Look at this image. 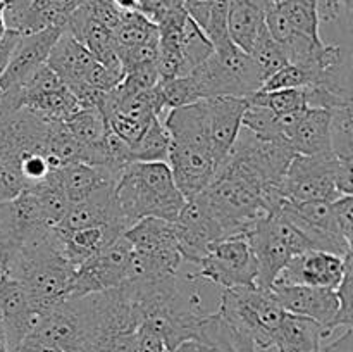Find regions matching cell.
I'll use <instances>...</instances> for the list:
<instances>
[{
  "label": "cell",
  "instance_id": "obj_1",
  "mask_svg": "<svg viewBox=\"0 0 353 352\" xmlns=\"http://www.w3.org/2000/svg\"><path fill=\"white\" fill-rule=\"evenodd\" d=\"M74 273L76 266L64 254L55 230L40 240L19 245L7 269V275L24 286L38 314L68 299Z\"/></svg>",
  "mask_w": 353,
  "mask_h": 352
},
{
  "label": "cell",
  "instance_id": "obj_2",
  "mask_svg": "<svg viewBox=\"0 0 353 352\" xmlns=\"http://www.w3.org/2000/svg\"><path fill=\"white\" fill-rule=\"evenodd\" d=\"M114 199L126 228L143 217L174 221L186 204L165 162H131L117 178Z\"/></svg>",
  "mask_w": 353,
  "mask_h": 352
},
{
  "label": "cell",
  "instance_id": "obj_3",
  "mask_svg": "<svg viewBox=\"0 0 353 352\" xmlns=\"http://www.w3.org/2000/svg\"><path fill=\"white\" fill-rule=\"evenodd\" d=\"M217 313L240 333L247 335L255 347L268 351L272 349V340L286 311L272 289L234 286L223 292Z\"/></svg>",
  "mask_w": 353,
  "mask_h": 352
},
{
  "label": "cell",
  "instance_id": "obj_4",
  "mask_svg": "<svg viewBox=\"0 0 353 352\" xmlns=\"http://www.w3.org/2000/svg\"><path fill=\"white\" fill-rule=\"evenodd\" d=\"M248 240L257 259L259 289H272L281 269L296 254L309 251L310 244L295 224L276 209L247 230Z\"/></svg>",
  "mask_w": 353,
  "mask_h": 352
},
{
  "label": "cell",
  "instance_id": "obj_5",
  "mask_svg": "<svg viewBox=\"0 0 353 352\" xmlns=\"http://www.w3.org/2000/svg\"><path fill=\"white\" fill-rule=\"evenodd\" d=\"M200 100L212 97H250L262 86L261 72L250 54L234 43L216 48L205 62L190 72Z\"/></svg>",
  "mask_w": 353,
  "mask_h": 352
},
{
  "label": "cell",
  "instance_id": "obj_6",
  "mask_svg": "<svg viewBox=\"0 0 353 352\" xmlns=\"http://www.w3.org/2000/svg\"><path fill=\"white\" fill-rule=\"evenodd\" d=\"M195 278L207 280L226 289L255 286L257 259L248 240L247 231L230 235L210 244L205 255L199 262Z\"/></svg>",
  "mask_w": 353,
  "mask_h": 352
},
{
  "label": "cell",
  "instance_id": "obj_7",
  "mask_svg": "<svg viewBox=\"0 0 353 352\" xmlns=\"http://www.w3.org/2000/svg\"><path fill=\"white\" fill-rule=\"evenodd\" d=\"M340 157L333 152L321 155H295L288 164L279 185L283 200L333 202L340 197L336 188V171Z\"/></svg>",
  "mask_w": 353,
  "mask_h": 352
},
{
  "label": "cell",
  "instance_id": "obj_8",
  "mask_svg": "<svg viewBox=\"0 0 353 352\" xmlns=\"http://www.w3.org/2000/svg\"><path fill=\"white\" fill-rule=\"evenodd\" d=\"M279 209L307 238L310 248L331 252L340 257H345L348 252H352V245L345 240L343 235L338 230L331 202H326V200H309V202L283 200Z\"/></svg>",
  "mask_w": 353,
  "mask_h": 352
},
{
  "label": "cell",
  "instance_id": "obj_9",
  "mask_svg": "<svg viewBox=\"0 0 353 352\" xmlns=\"http://www.w3.org/2000/svg\"><path fill=\"white\" fill-rule=\"evenodd\" d=\"M131 251L133 248H131L130 242L124 237H119L102 252L81 262L76 268L69 297L105 292V290L117 289L123 285L128 278V271H130Z\"/></svg>",
  "mask_w": 353,
  "mask_h": 352
},
{
  "label": "cell",
  "instance_id": "obj_10",
  "mask_svg": "<svg viewBox=\"0 0 353 352\" xmlns=\"http://www.w3.org/2000/svg\"><path fill=\"white\" fill-rule=\"evenodd\" d=\"M168 166L176 186L186 200L200 195L219 171V164L209 148L176 141H171L169 147Z\"/></svg>",
  "mask_w": 353,
  "mask_h": 352
},
{
  "label": "cell",
  "instance_id": "obj_11",
  "mask_svg": "<svg viewBox=\"0 0 353 352\" xmlns=\"http://www.w3.org/2000/svg\"><path fill=\"white\" fill-rule=\"evenodd\" d=\"M345 257L324 251H309L293 255L281 269L274 285H305L336 290L343 280ZM272 285V286H274Z\"/></svg>",
  "mask_w": 353,
  "mask_h": 352
},
{
  "label": "cell",
  "instance_id": "obj_12",
  "mask_svg": "<svg viewBox=\"0 0 353 352\" xmlns=\"http://www.w3.org/2000/svg\"><path fill=\"white\" fill-rule=\"evenodd\" d=\"M174 233L183 261L199 266L210 244L224 238L219 224L212 219L199 199L186 200L174 221Z\"/></svg>",
  "mask_w": 353,
  "mask_h": 352
},
{
  "label": "cell",
  "instance_id": "obj_13",
  "mask_svg": "<svg viewBox=\"0 0 353 352\" xmlns=\"http://www.w3.org/2000/svg\"><path fill=\"white\" fill-rule=\"evenodd\" d=\"M62 30L64 28L50 26L34 31V33L19 35L9 62H7L6 69L0 76L2 93L19 86L21 83L30 78L31 72H34L41 64L47 62L48 54H50L57 38L61 37Z\"/></svg>",
  "mask_w": 353,
  "mask_h": 352
},
{
  "label": "cell",
  "instance_id": "obj_14",
  "mask_svg": "<svg viewBox=\"0 0 353 352\" xmlns=\"http://www.w3.org/2000/svg\"><path fill=\"white\" fill-rule=\"evenodd\" d=\"M203 107H205L210 150L221 169L241 130V117L248 107V99L212 97V99H203Z\"/></svg>",
  "mask_w": 353,
  "mask_h": 352
},
{
  "label": "cell",
  "instance_id": "obj_15",
  "mask_svg": "<svg viewBox=\"0 0 353 352\" xmlns=\"http://www.w3.org/2000/svg\"><path fill=\"white\" fill-rule=\"evenodd\" d=\"M272 292L286 313L299 314L317 321L324 330V338L333 333V323L340 302L334 290L305 285H274Z\"/></svg>",
  "mask_w": 353,
  "mask_h": 352
},
{
  "label": "cell",
  "instance_id": "obj_16",
  "mask_svg": "<svg viewBox=\"0 0 353 352\" xmlns=\"http://www.w3.org/2000/svg\"><path fill=\"white\" fill-rule=\"evenodd\" d=\"M40 314L33 309L24 286L12 276L0 280V317L6 330L7 347L12 352L31 333Z\"/></svg>",
  "mask_w": 353,
  "mask_h": 352
},
{
  "label": "cell",
  "instance_id": "obj_17",
  "mask_svg": "<svg viewBox=\"0 0 353 352\" xmlns=\"http://www.w3.org/2000/svg\"><path fill=\"white\" fill-rule=\"evenodd\" d=\"M114 186H116V182L103 183L99 188L93 190L90 195H86L85 199L71 204L68 214L61 221L57 230L69 231L79 230V228L114 224V226H119L126 231L128 228L124 226L123 219H121L116 199H114Z\"/></svg>",
  "mask_w": 353,
  "mask_h": 352
},
{
  "label": "cell",
  "instance_id": "obj_18",
  "mask_svg": "<svg viewBox=\"0 0 353 352\" xmlns=\"http://www.w3.org/2000/svg\"><path fill=\"white\" fill-rule=\"evenodd\" d=\"M64 30L69 31L90 54L95 57L97 62L109 69L123 71L119 57L116 54V45H114L112 30L103 26L102 23L93 19L83 6L76 7L68 16L64 24Z\"/></svg>",
  "mask_w": 353,
  "mask_h": 352
},
{
  "label": "cell",
  "instance_id": "obj_19",
  "mask_svg": "<svg viewBox=\"0 0 353 352\" xmlns=\"http://www.w3.org/2000/svg\"><path fill=\"white\" fill-rule=\"evenodd\" d=\"M45 64L61 78L69 92H74L86 85V78L97 61L69 31L62 30Z\"/></svg>",
  "mask_w": 353,
  "mask_h": 352
},
{
  "label": "cell",
  "instance_id": "obj_20",
  "mask_svg": "<svg viewBox=\"0 0 353 352\" xmlns=\"http://www.w3.org/2000/svg\"><path fill=\"white\" fill-rule=\"evenodd\" d=\"M269 0H230L228 2V33L236 47L248 54L265 26Z\"/></svg>",
  "mask_w": 353,
  "mask_h": 352
},
{
  "label": "cell",
  "instance_id": "obj_21",
  "mask_svg": "<svg viewBox=\"0 0 353 352\" xmlns=\"http://www.w3.org/2000/svg\"><path fill=\"white\" fill-rule=\"evenodd\" d=\"M61 240L64 254L68 255L69 261L78 268L81 262L86 259L93 257L103 248L109 247L112 242L123 237L124 230L114 224H105V226H90V228H79V230H69L62 231L55 228Z\"/></svg>",
  "mask_w": 353,
  "mask_h": 352
},
{
  "label": "cell",
  "instance_id": "obj_22",
  "mask_svg": "<svg viewBox=\"0 0 353 352\" xmlns=\"http://www.w3.org/2000/svg\"><path fill=\"white\" fill-rule=\"evenodd\" d=\"M200 352H257L247 335L231 326L219 313H207L195 335Z\"/></svg>",
  "mask_w": 353,
  "mask_h": 352
},
{
  "label": "cell",
  "instance_id": "obj_23",
  "mask_svg": "<svg viewBox=\"0 0 353 352\" xmlns=\"http://www.w3.org/2000/svg\"><path fill=\"white\" fill-rule=\"evenodd\" d=\"M324 330L317 321L286 313L272 340L278 352H319Z\"/></svg>",
  "mask_w": 353,
  "mask_h": 352
},
{
  "label": "cell",
  "instance_id": "obj_24",
  "mask_svg": "<svg viewBox=\"0 0 353 352\" xmlns=\"http://www.w3.org/2000/svg\"><path fill=\"white\" fill-rule=\"evenodd\" d=\"M331 110L310 107L302 114L299 126L290 140L295 155H321L331 152L330 138Z\"/></svg>",
  "mask_w": 353,
  "mask_h": 352
},
{
  "label": "cell",
  "instance_id": "obj_25",
  "mask_svg": "<svg viewBox=\"0 0 353 352\" xmlns=\"http://www.w3.org/2000/svg\"><path fill=\"white\" fill-rule=\"evenodd\" d=\"M123 237L130 242L133 251L143 252V254L179 251L174 224L172 221L161 219V217H143L137 221L124 231Z\"/></svg>",
  "mask_w": 353,
  "mask_h": 352
},
{
  "label": "cell",
  "instance_id": "obj_26",
  "mask_svg": "<svg viewBox=\"0 0 353 352\" xmlns=\"http://www.w3.org/2000/svg\"><path fill=\"white\" fill-rule=\"evenodd\" d=\"M55 179L61 185L62 192L68 197L69 204L79 202L86 195L99 188L107 182H114L103 171L95 166H90L83 161H72L61 166L54 171Z\"/></svg>",
  "mask_w": 353,
  "mask_h": 352
},
{
  "label": "cell",
  "instance_id": "obj_27",
  "mask_svg": "<svg viewBox=\"0 0 353 352\" xmlns=\"http://www.w3.org/2000/svg\"><path fill=\"white\" fill-rule=\"evenodd\" d=\"M24 107L34 116L43 117L47 121H57L64 123L68 121L76 110L81 109V104L78 102L74 95L69 92L68 86H62L52 92L37 93V95H28L17 100V109Z\"/></svg>",
  "mask_w": 353,
  "mask_h": 352
},
{
  "label": "cell",
  "instance_id": "obj_28",
  "mask_svg": "<svg viewBox=\"0 0 353 352\" xmlns=\"http://www.w3.org/2000/svg\"><path fill=\"white\" fill-rule=\"evenodd\" d=\"M114 45H116V54L130 48L138 47L147 41L157 40L159 30L157 24L152 23L145 14L140 10H128L121 14V21L112 31Z\"/></svg>",
  "mask_w": 353,
  "mask_h": 352
},
{
  "label": "cell",
  "instance_id": "obj_29",
  "mask_svg": "<svg viewBox=\"0 0 353 352\" xmlns=\"http://www.w3.org/2000/svg\"><path fill=\"white\" fill-rule=\"evenodd\" d=\"M64 124L69 135L83 148L99 144L105 137L107 131H109V126H107V121L103 117V114L100 113L99 107L93 106H83L68 121H64Z\"/></svg>",
  "mask_w": 353,
  "mask_h": 352
},
{
  "label": "cell",
  "instance_id": "obj_30",
  "mask_svg": "<svg viewBox=\"0 0 353 352\" xmlns=\"http://www.w3.org/2000/svg\"><path fill=\"white\" fill-rule=\"evenodd\" d=\"M171 137L161 117H155L141 137L131 145L133 162H165L168 164Z\"/></svg>",
  "mask_w": 353,
  "mask_h": 352
},
{
  "label": "cell",
  "instance_id": "obj_31",
  "mask_svg": "<svg viewBox=\"0 0 353 352\" xmlns=\"http://www.w3.org/2000/svg\"><path fill=\"white\" fill-rule=\"evenodd\" d=\"M179 52H181L183 62H185L186 75L195 71L202 62H205L214 54V45L210 43L207 35L188 16L183 21L181 33H179Z\"/></svg>",
  "mask_w": 353,
  "mask_h": 352
},
{
  "label": "cell",
  "instance_id": "obj_32",
  "mask_svg": "<svg viewBox=\"0 0 353 352\" xmlns=\"http://www.w3.org/2000/svg\"><path fill=\"white\" fill-rule=\"evenodd\" d=\"M248 54H250L252 61L255 62L259 72H261L262 83H264L269 76L274 75L276 71H279L283 66L288 64L285 50H283L281 45L271 37V33H269L265 26L262 28V31L259 33L257 40L254 41V45H252Z\"/></svg>",
  "mask_w": 353,
  "mask_h": 352
},
{
  "label": "cell",
  "instance_id": "obj_33",
  "mask_svg": "<svg viewBox=\"0 0 353 352\" xmlns=\"http://www.w3.org/2000/svg\"><path fill=\"white\" fill-rule=\"evenodd\" d=\"M278 9L285 14L293 28L299 33L314 40H323L319 35V16H317L316 0H290L278 3Z\"/></svg>",
  "mask_w": 353,
  "mask_h": 352
},
{
  "label": "cell",
  "instance_id": "obj_34",
  "mask_svg": "<svg viewBox=\"0 0 353 352\" xmlns=\"http://www.w3.org/2000/svg\"><path fill=\"white\" fill-rule=\"evenodd\" d=\"M247 99L250 106L268 107L274 114H286L307 109L305 90L303 88L274 90V92H261L259 90Z\"/></svg>",
  "mask_w": 353,
  "mask_h": 352
},
{
  "label": "cell",
  "instance_id": "obj_35",
  "mask_svg": "<svg viewBox=\"0 0 353 352\" xmlns=\"http://www.w3.org/2000/svg\"><path fill=\"white\" fill-rule=\"evenodd\" d=\"M353 104L331 110V152L338 157H353Z\"/></svg>",
  "mask_w": 353,
  "mask_h": 352
},
{
  "label": "cell",
  "instance_id": "obj_36",
  "mask_svg": "<svg viewBox=\"0 0 353 352\" xmlns=\"http://www.w3.org/2000/svg\"><path fill=\"white\" fill-rule=\"evenodd\" d=\"M157 88L161 92L165 113L171 109L188 106V104L199 102L200 100L195 83H193V78L190 75L161 79L157 83Z\"/></svg>",
  "mask_w": 353,
  "mask_h": 352
},
{
  "label": "cell",
  "instance_id": "obj_37",
  "mask_svg": "<svg viewBox=\"0 0 353 352\" xmlns=\"http://www.w3.org/2000/svg\"><path fill=\"white\" fill-rule=\"evenodd\" d=\"M338 295V302H340V309H338L336 317L333 323V331L338 328H352L353 324V252H348L345 255V273L343 280L334 290Z\"/></svg>",
  "mask_w": 353,
  "mask_h": 352
},
{
  "label": "cell",
  "instance_id": "obj_38",
  "mask_svg": "<svg viewBox=\"0 0 353 352\" xmlns=\"http://www.w3.org/2000/svg\"><path fill=\"white\" fill-rule=\"evenodd\" d=\"M228 2L230 0H214L209 21L203 30L210 43L214 45V50L233 43L230 40V33H228Z\"/></svg>",
  "mask_w": 353,
  "mask_h": 352
},
{
  "label": "cell",
  "instance_id": "obj_39",
  "mask_svg": "<svg viewBox=\"0 0 353 352\" xmlns=\"http://www.w3.org/2000/svg\"><path fill=\"white\" fill-rule=\"evenodd\" d=\"M307 85H309L307 72L302 68H299V66L286 64L262 83L261 92H274V90L286 88H305Z\"/></svg>",
  "mask_w": 353,
  "mask_h": 352
},
{
  "label": "cell",
  "instance_id": "obj_40",
  "mask_svg": "<svg viewBox=\"0 0 353 352\" xmlns=\"http://www.w3.org/2000/svg\"><path fill=\"white\" fill-rule=\"evenodd\" d=\"M140 12L145 14L154 24H159L171 14L185 10V0H138Z\"/></svg>",
  "mask_w": 353,
  "mask_h": 352
},
{
  "label": "cell",
  "instance_id": "obj_41",
  "mask_svg": "<svg viewBox=\"0 0 353 352\" xmlns=\"http://www.w3.org/2000/svg\"><path fill=\"white\" fill-rule=\"evenodd\" d=\"M338 230L348 244H353V195H340L331 202Z\"/></svg>",
  "mask_w": 353,
  "mask_h": 352
},
{
  "label": "cell",
  "instance_id": "obj_42",
  "mask_svg": "<svg viewBox=\"0 0 353 352\" xmlns=\"http://www.w3.org/2000/svg\"><path fill=\"white\" fill-rule=\"evenodd\" d=\"M83 7H85L86 12H88L93 19L102 23L103 26H107L112 31L114 28L119 24L121 14H123V10H119V7H117L112 0H92V2L85 3Z\"/></svg>",
  "mask_w": 353,
  "mask_h": 352
},
{
  "label": "cell",
  "instance_id": "obj_43",
  "mask_svg": "<svg viewBox=\"0 0 353 352\" xmlns=\"http://www.w3.org/2000/svg\"><path fill=\"white\" fill-rule=\"evenodd\" d=\"M137 352H168L164 340L147 324L137 328Z\"/></svg>",
  "mask_w": 353,
  "mask_h": 352
},
{
  "label": "cell",
  "instance_id": "obj_44",
  "mask_svg": "<svg viewBox=\"0 0 353 352\" xmlns=\"http://www.w3.org/2000/svg\"><path fill=\"white\" fill-rule=\"evenodd\" d=\"M212 3L214 0H185L183 7H185V12L188 14L190 19H193L202 30H205Z\"/></svg>",
  "mask_w": 353,
  "mask_h": 352
},
{
  "label": "cell",
  "instance_id": "obj_45",
  "mask_svg": "<svg viewBox=\"0 0 353 352\" xmlns=\"http://www.w3.org/2000/svg\"><path fill=\"white\" fill-rule=\"evenodd\" d=\"M336 188L340 195H353V157H340L336 171Z\"/></svg>",
  "mask_w": 353,
  "mask_h": 352
},
{
  "label": "cell",
  "instance_id": "obj_46",
  "mask_svg": "<svg viewBox=\"0 0 353 352\" xmlns=\"http://www.w3.org/2000/svg\"><path fill=\"white\" fill-rule=\"evenodd\" d=\"M12 352H64L62 349H59L57 345L50 344V342L43 340V338L37 337V335L30 333L26 335L23 342L14 349Z\"/></svg>",
  "mask_w": 353,
  "mask_h": 352
},
{
  "label": "cell",
  "instance_id": "obj_47",
  "mask_svg": "<svg viewBox=\"0 0 353 352\" xmlns=\"http://www.w3.org/2000/svg\"><path fill=\"white\" fill-rule=\"evenodd\" d=\"M17 38H19V33H17V31L7 30V33L3 35V38L0 40V76H2L7 62H9L10 54H12ZM0 99H2V90H0Z\"/></svg>",
  "mask_w": 353,
  "mask_h": 352
},
{
  "label": "cell",
  "instance_id": "obj_48",
  "mask_svg": "<svg viewBox=\"0 0 353 352\" xmlns=\"http://www.w3.org/2000/svg\"><path fill=\"white\" fill-rule=\"evenodd\" d=\"M319 352H353V330L345 328L343 333L334 342L327 345H321Z\"/></svg>",
  "mask_w": 353,
  "mask_h": 352
},
{
  "label": "cell",
  "instance_id": "obj_49",
  "mask_svg": "<svg viewBox=\"0 0 353 352\" xmlns=\"http://www.w3.org/2000/svg\"><path fill=\"white\" fill-rule=\"evenodd\" d=\"M169 352H200V349L195 340H188V342H183L181 345H178L174 351H169Z\"/></svg>",
  "mask_w": 353,
  "mask_h": 352
},
{
  "label": "cell",
  "instance_id": "obj_50",
  "mask_svg": "<svg viewBox=\"0 0 353 352\" xmlns=\"http://www.w3.org/2000/svg\"><path fill=\"white\" fill-rule=\"evenodd\" d=\"M0 352H9V347H7L6 330H3V324H2V317H0Z\"/></svg>",
  "mask_w": 353,
  "mask_h": 352
},
{
  "label": "cell",
  "instance_id": "obj_51",
  "mask_svg": "<svg viewBox=\"0 0 353 352\" xmlns=\"http://www.w3.org/2000/svg\"><path fill=\"white\" fill-rule=\"evenodd\" d=\"M3 2H0V40L3 38V35L7 33V26H6V19H3Z\"/></svg>",
  "mask_w": 353,
  "mask_h": 352
},
{
  "label": "cell",
  "instance_id": "obj_52",
  "mask_svg": "<svg viewBox=\"0 0 353 352\" xmlns=\"http://www.w3.org/2000/svg\"><path fill=\"white\" fill-rule=\"evenodd\" d=\"M7 275V264L3 261H0V280Z\"/></svg>",
  "mask_w": 353,
  "mask_h": 352
}]
</instances>
